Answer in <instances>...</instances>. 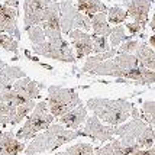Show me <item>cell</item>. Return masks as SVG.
Segmentation results:
<instances>
[{
  "label": "cell",
  "mask_w": 155,
  "mask_h": 155,
  "mask_svg": "<svg viewBox=\"0 0 155 155\" xmlns=\"http://www.w3.org/2000/svg\"><path fill=\"white\" fill-rule=\"evenodd\" d=\"M78 136H80V130H70L60 123H52L42 134H38L35 136L34 141L25 148V154H45V152L54 151L68 142L74 141Z\"/></svg>",
  "instance_id": "6da1fadb"
},
{
  "label": "cell",
  "mask_w": 155,
  "mask_h": 155,
  "mask_svg": "<svg viewBox=\"0 0 155 155\" xmlns=\"http://www.w3.org/2000/svg\"><path fill=\"white\" fill-rule=\"evenodd\" d=\"M132 104L123 99H88L87 100V109H90L99 119L103 122H107L112 126L122 125L126 122L130 112H132Z\"/></svg>",
  "instance_id": "7a4b0ae2"
},
{
  "label": "cell",
  "mask_w": 155,
  "mask_h": 155,
  "mask_svg": "<svg viewBox=\"0 0 155 155\" xmlns=\"http://www.w3.org/2000/svg\"><path fill=\"white\" fill-rule=\"evenodd\" d=\"M54 122V116L49 113L48 109V103L45 100L36 103L35 109L31 112V115L28 116L25 125L19 129V132L16 134V139L18 141H28L32 139L38 135V132H44L48 129Z\"/></svg>",
  "instance_id": "3957f363"
},
{
  "label": "cell",
  "mask_w": 155,
  "mask_h": 155,
  "mask_svg": "<svg viewBox=\"0 0 155 155\" xmlns=\"http://www.w3.org/2000/svg\"><path fill=\"white\" fill-rule=\"evenodd\" d=\"M48 109L49 113L60 119L61 116L81 104V99L74 88H64L51 86L48 87Z\"/></svg>",
  "instance_id": "277c9868"
},
{
  "label": "cell",
  "mask_w": 155,
  "mask_h": 155,
  "mask_svg": "<svg viewBox=\"0 0 155 155\" xmlns=\"http://www.w3.org/2000/svg\"><path fill=\"white\" fill-rule=\"evenodd\" d=\"M60 25L61 32L68 35L74 29H83V32H87L91 29L90 18L78 12L74 6L73 0H61L60 2Z\"/></svg>",
  "instance_id": "5b68a950"
},
{
  "label": "cell",
  "mask_w": 155,
  "mask_h": 155,
  "mask_svg": "<svg viewBox=\"0 0 155 155\" xmlns=\"http://www.w3.org/2000/svg\"><path fill=\"white\" fill-rule=\"evenodd\" d=\"M138 60L132 54H117L110 60L103 61L90 73L94 75H110V77H125V74L138 67Z\"/></svg>",
  "instance_id": "8992f818"
},
{
  "label": "cell",
  "mask_w": 155,
  "mask_h": 155,
  "mask_svg": "<svg viewBox=\"0 0 155 155\" xmlns=\"http://www.w3.org/2000/svg\"><path fill=\"white\" fill-rule=\"evenodd\" d=\"M32 51L36 55L52 58V60L61 61V62L74 64L75 61H77L75 55L71 51V48L68 47L67 41H64L62 38L57 41H45V42H42L39 45H34Z\"/></svg>",
  "instance_id": "52a82bcc"
},
{
  "label": "cell",
  "mask_w": 155,
  "mask_h": 155,
  "mask_svg": "<svg viewBox=\"0 0 155 155\" xmlns=\"http://www.w3.org/2000/svg\"><path fill=\"white\" fill-rule=\"evenodd\" d=\"M55 0H25L23 2V26L25 29L41 25L49 5Z\"/></svg>",
  "instance_id": "ba28073f"
},
{
  "label": "cell",
  "mask_w": 155,
  "mask_h": 155,
  "mask_svg": "<svg viewBox=\"0 0 155 155\" xmlns=\"http://www.w3.org/2000/svg\"><path fill=\"white\" fill-rule=\"evenodd\" d=\"M39 26L42 28L44 35H45V38H48V41H57L62 38L60 25V3L57 0L49 5V7L44 15V20Z\"/></svg>",
  "instance_id": "9c48e42d"
},
{
  "label": "cell",
  "mask_w": 155,
  "mask_h": 155,
  "mask_svg": "<svg viewBox=\"0 0 155 155\" xmlns=\"http://www.w3.org/2000/svg\"><path fill=\"white\" fill-rule=\"evenodd\" d=\"M147 128H148V125L142 119H134L125 125L115 128V135L120 136V142L125 147H132V148L138 149L136 142Z\"/></svg>",
  "instance_id": "30bf717a"
},
{
  "label": "cell",
  "mask_w": 155,
  "mask_h": 155,
  "mask_svg": "<svg viewBox=\"0 0 155 155\" xmlns=\"http://www.w3.org/2000/svg\"><path fill=\"white\" fill-rule=\"evenodd\" d=\"M80 135L88 136V138L99 142H106V141H112V138L115 135V128L103 125L100 119L96 115H93L91 117H87L84 128L80 130Z\"/></svg>",
  "instance_id": "8fae6325"
},
{
  "label": "cell",
  "mask_w": 155,
  "mask_h": 155,
  "mask_svg": "<svg viewBox=\"0 0 155 155\" xmlns=\"http://www.w3.org/2000/svg\"><path fill=\"white\" fill-rule=\"evenodd\" d=\"M18 16L19 9H15L2 3L0 5V34L15 36L16 41H20V32L18 29Z\"/></svg>",
  "instance_id": "7c38bea8"
},
{
  "label": "cell",
  "mask_w": 155,
  "mask_h": 155,
  "mask_svg": "<svg viewBox=\"0 0 155 155\" xmlns=\"http://www.w3.org/2000/svg\"><path fill=\"white\" fill-rule=\"evenodd\" d=\"M70 39L73 41V45L77 49V57L75 58H84L93 52V41H91V35L87 32H83L80 29H74L70 34Z\"/></svg>",
  "instance_id": "4fadbf2b"
},
{
  "label": "cell",
  "mask_w": 155,
  "mask_h": 155,
  "mask_svg": "<svg viewBox=\"0 0 155 155\" xmlns=\"http://www.w3.org/2000/svg\"><path fill=\"white\" fill-rule=\"evenodd\" d=\"M12 90L16 91L25 101H31L39 97L41 84L31 80L29 77H23V78H19V80L15 81L13 86H12Z\"/></svg>",
  "instance_id": "5bb4252c"
},
{
  "label": "cell",
  "mask_w": 155,
  "mask_h": 155,
  "mask_svg": "<svg viewBox=\"0 0 155 155\" xmlns=\"http://www.w3.org/2000/svg\"><path fill=\"white\" fill-rule=\"evenodd\" d=\"M87 120V109L83 106L81 103L80 106L74 107L73 110H70L68 113L60 117V125H64L70 130H78L80 126Z\"/></svg>",
  "instance_id": "9a60e30c"
},
{
  "label": "cell",
  "mask_w": 155,
  "mask_h": 155,
  "mask_svg": "<svg viewBox=\"0 0 155 155\" xmlns=\"http://www.w3.org/2000/svg\"><path fill=\"white\" fill-rule=\"evenodd\" d=\"M25 148V143L18 141L13 132H0V155H18Z\"/></svg>",
  "instance_id": "2e32d148"
},
{
  "label": "cell",
  "mask_w": 155,
  "mask_h": 155,
  "mask_svg": "<svg viewBox=\"0 0 155 155\" xmlns=\"http://www.w3.org/2000/svg\"><path fill=\"white\" fill-rule=\"evenodd\" d=\"M23 77H26V74L22 68L16 67V65H6L0 71V93L12 88L15 81L23 78Z\"/></svg>",
  "instance_id": "e0dca14e"
},
{
  "label": "cell",
  "mask_w": 155,
  "mask_h": 155,
  "mask_svg": "<svg viewBox=\"0 0 155 155\" xmlns=\"http://www.w3.org/2000/svg\"><path fill=\"white\" fill-rule=\"evenodd\" d=\"M148 12H149V2L148 0H132L129 3L126 13L134 18L136 23L139 25H145V22L148 19Z\"/></svg>",
  "instance_id": "ac0fdd59"
},
{
  "label": "cell",
  "mask_w": 155,
  "mask_h": 155,
  "mask_svg": "<svg viewBox=\"0 0 155 155\" xmlns=\"http://www.w3.org/2000/svg\"><path fill=\"white\" fill-rule=\"evenodd\" d=\"M90 23H91V29H93V35L96 36H106L107 38L112 28L109 26L107 22V12H101V13H96L90 16Z\"/></svg>",
  "instance_id": "d6986e66"
},
{
  "label": "cell",
  "mask_w": 155,
  "mask_h": 155,
  "mask_svg": "<svg viewBox=\"0 0 155 155\" xmlns=\"http://www.w3.org/2000/svg\"><path fill=\"white\" fill-rule=\"evenodd\" d=\"M136 148L132 147H125L120 141H112L107 145L101 147V148L94 149V155H130Z\"/></svg>",
  "instance_id": "ffe728a7"
},
{
  "label": "cell",
  "mask_w": 155,
  "mask_h": 155,
  "mask_svg": "<svg viewBox=\"0 0 155 155\" xmlns=\"http://www.w3.org/2000/svg\"><path fill=\"white\" fill-rule=\"evenodd\" d=\"M75 7L78 9V12L86 15L87 18H90V16H93L96 13H101V12H107L109 10L107 6L100 0H78Z\"/></svg>",
  "instance_id": "44dd1931"
},
{
  "label": "cell",
  "mask_w": 155,
  "mask_h": 155,
  "mask_svg": "<svg viewBox=\"0 0 155 155\" xmlns=\"http://www.w3.org/2000/svg\"><path fill=\"white\" fill-rule=\"evenodd\" d=\"M136 52V60L141 64V67H145L148 70H155V52L145 44H141Z\"/></svg>",
  "instance_id": "7402d4cb"
},
{
  "label": "cell",
  "mask_w": 155,
  "mask_h": 155,
  "mask_svg": "<svg viewBox=\"0 0 155 155\" xmlns=\"http://www.w3.org/2000/svg\"><path fill=\"white\" fill-rule=\"evenodd\" d=\"M123 78H130V80H135V81H139V83H143V84H148V83H154L155 81V73L151 71V70H148V68L138 65L136 68L128 71Z\"/></svg>",
  "instance_id": "603a6c76"
},
{
  "label": "cell",
  "mask_w": 155,
  "mask_h": 155,
  "mask_svg": "<svg viewBox=\"0 0 155 155\" xmlns=\"http://www.w3.org/2000/svg\"><path fill=\"white\" fill-rule=\"evenodd\" d=\"M115 54H117V51H116V49H110V51H107V52L97 54V55H94V57H88L87 61L84 62L83 68H81V73H90L93 68H96L99 64H101L103 61L113 58V57H115Z\"/></svg>",
  "instance_id": "cb8c5ba5"
},
{
  "label": "cell",
  "mask_w": 155,
  "mask_h": 155,
  "mask_svg": "<svg viewBox=\"0 0 155 155\" xmlns=\"http://www.w3.org/2000/svg\"><path fill=\"white\" fill-rule=\"evenodd\" d=\"M55 155H94V148L90 143L80 142V143H75L73 147L67 148L62 152H57Z\"/></svg>",
  "instance_id": "d4e9b609"
},
{
  "label": "cell",
  "mask_w": 155,
  "mask_h": 155,
  "mask_svg": "<svg viewBox=\"0 0 155 155\" xmlns=\"http://www.w3.org/2000/svg\"><path fill=\"white\" fill-rule=\"evenodd\" d=\"M35 101L31 100V101H26V103H23V104H20L19 107L16 109V112H15V116H13V120H12V125H18L20 122L23 120L25 117L31 115V112L35 109Z\"/></svg>",
  "instance_id": "484cf974"
},
{
  "label": "cell",
  "mask_w": 155,
  "mask_h": 155,
  "mask_svg": "<svg viewBox=\"0 0 155 155\" xmlns=\"http://www.w3.org/2000/svg\"><path fill=\"white\" fill-rule=\"evenodd\" d=\"M16 109L18 107H15L13 104H10V103L0 101V125H3V126H5V125L12 123Z\"/></svg>",
  "instance_id": "4316f807"
},
{
  "label": "cell",
  "mask_w": 155,
  "mask_h": 155,
  "mask_svg": "<svg viewBox=\"0 0 155 155\" xmlns=\"http://www.w3.org/2000/svg\"><path fill=\"white\" fill-rule=\"evenodd\" d=\"M154 145H155L154 129L151 126H148L143 130V134L139 136V139L136 142V147H138V149H149V148H154Z\"/></svg>",
  "instance_id": "83f0119b"
},
{
  "label": "cell",
  "mask_w": 155,
  "mask_h": 155,
  "mask_svg": "<svg viewBox=\"0 0 155 155\" xmlns=\"http://www.w3.org/2000/svg\"><path fill=\"white\" fill-rule=\"evenodd\" d=\"M128 18V13L120 9L119 6H115V7H110L107 10V22L109 23H113V25H119L122 22H125Z\"/></svg>",
  "instance_id": "f1b7e54d"
},
{
  "label": "cell",
  "mask_w": 155,
  "mask_h": 155,
  "mask_svg": "<svg viewBox=\"0 0 155 155\" xmlns=\"http://www.w3.org/2000/svg\"><path fill=\"white\" fill-rule=\"evenodd\" d=\"M0 49H5L7 52H18L19 51V44L18 41L13 39L10 35H0Z\"/></svg>",
  "instance_id": "f546056e"
},
{
  "label": "cell",
  "mask_w": 155,
  "mask_h": 155,
  "mask_svg": "<svg viewBox=\"0 0 155 155\" xmlns=\"http://www.w3.org/2000/svg\"><path fill=\"white\" fill-rule=\"evenodd\" d=\"M28 32V36H29V41L32 42V45H39L42 42H45V35H44V31L39 25L36 26H31L26 29Z\"/></svg>",
  "instance_id": "4dcf8cb0"
},
{
  "label": "cell",
  "mask_w": 155,
  "mask_h": 155,
  "mask_svg": "<svg viewBox=\"0 0 155 155\" xmlns=\"http://www.w3.org/2000/svg\"><path fill=\"white\" fill-rule=\"evenodd\" d=\"M109 36H110V45H112V48L116 49V48L119 47L123 41L126 39L125 28L123 26H115L113 29H112V32H110Z\"/></svg>",
  "instance_id": "1f68e13d"
},
{
  "label": "cell",
  "mask_w": 155,
  "mask_h": 155,
  "mask_svg": "<svg viewBox=\"0 0 155 155\" xmlns=\"http://www.w3.org/2000/svg\"><path fill=\"white\" fill-rule=\"evenodd\" d=\"M91 41H93V52H96V54H103V52L110 51L109 41L106 36H96V35H93Z\"/></svg>",
  "instance_id": "d6a6232c"
},
{
  "label": "cell",
  "mask_w": 155,
  "mask_h": 155,
  "mask_svg": "<svg viewBox=\"0 0 155 155\" xmlns=\"http://www.w3.org/2000/svg\"><path fill=\"white\" fill-rule=\"evenodd\" d=\"M142 109H143V115L149 122L151 128L155 129V101H145Z\"/></svg>",
  "instance_id": "836d02e7"
},
{
  "label": "cell",
  "mask_w": 155,
  "mask_h": 155,
  "mask_svg": "<svg viewBox=\"0 0 155 155\" xmlns=\"http://www.w3.org/2000/svg\"><path fill=\"white\" fill-rule=\"evenodd\" d=\"M139 47V42L136 39H126L123 44L117 47V54H132Z\"/></svg>",
  "instance_id": "e575fe53"
},
{
  "label": "cell",
  "mask_w": 155,
  "mask_h": 155,
  "mask_svg": "<svg viewBox=\"0 0 155 155\" xmlns=\"http://www.w3.org/2000/svg\"><path fill=\"white\" fill-rule=\"evenodd\" d=\"M142 28L143 26L139 25V23H136V22H134V23H126V29H128L130 34H138Z\"/></svg>",
  "instance_id": "d590c367"
},
{
  "label": "cell",
  "mask_w": 155,
  "mask_h": 155,
  "mask_svg": "<svg viewBox=\"0 0 155 155\" xmlns=\"http://www.w3.org/2000/svg\"><path fill=\"white\" fill-rule=\"evenodd\" d=\"M130 155H155V147L149 149H136Z\"/></svg>",
  "instance_id": "8d00e7d4"
},
{
  "label": "cell",
  "mask_w": 155,
  "mask_h": 155,
  "mask_svg": "<svg viewBox=\"0 0 155 155\" xmlns=\"http://www.w3.org/2000/svg\"><path fill=\"white\" fill-rule=\"evenodd\" d=\"M5 5L15 7V9H19V0H5Z\"/></svg>",
  "instance_id": "74e56055"
},
{
  "label": "cell",
  "mask_w": 155,
  "mask_h": 155,
  "mask_svg": "<svg viewBox=\"0 0 155 155\" xmlns=\"http://www.w3.org/2000/svg\"><path fill=\"white\" fill-rule=\"evenodd\" d=\"M149 44H151L152 47H155V35L152 36V38H151V39H149Z\"/></svg>",
  "instance_id": "f35d334b"
},
{
  "label": "cell",
  "mask_w": 155,
  "mask_h": 155,
  "mask_svg": "<svg viewBox=\"0 0 155 155\" xmlns=\"http://www.w3.org/2000/svg\"><path fill=\"white\" fill-rule=\"evenodd\" d=\"M6 67V64H5V61H2L0 60V71H2V70H3V68Z\"/></svg>",
  "instance_id": "ab89813d"
},
{
  "label": "cell",
  "mask_w": 155,
  "mask_h": 155,
  "mask_svg": "<svg viewBox=\"0 0 155 155\" xmlns=\"http://www.w3.org/2000/svg\"><path fill=\"white\" fill-rule=\"evenodd\" d=\"M154 138H155V129H154Z\"/></svg>",
  "instance_id": "60d3db41"
}]
</instances>
